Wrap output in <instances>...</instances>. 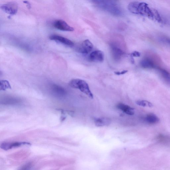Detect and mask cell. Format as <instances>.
<instances>
[{
    "label": "cell",
    "mask_w": 170,
    "mask_h": 170,
    "mask_svg": "<svg viewBox=\"0 0 170 170\" xmlns=\"http://www.w3.org/2000/svg\"><path fill=\"white\" fill-rule=\"evenodd\" d=\"M128 8L131 13L145 16L158 22H162L163 21L158 11L149 7V5L145 2H131L129 4Z\"/></svg>",
    "instance_id": "1"
},
{
    "label": "cell",
    "mask_w": 170,
    "mask_h": 170,
    "mask_svg": "<svg viewBox=\"0 0 170 170\" xmlns=\"http://www.w3.org/2000/svg\"><path fill=\"white\" fill-rule=\"evenodd\" d=\"M69 85L73 88L78 89L91 99H93V94L90 90L88 84L86 81L79 79H73L69 83Z\"/></svg>",
    "instance_id": "2"
},
{
    "label": "cell",
    "mask_w": 170,
    "mask_h": 170,
    "mask_svg": "<svg viewBox=\"0 0 170 170\" xmlns=\"http://www.w3.org/2000/svg\"><path fill=\"white\" fill-rule=\"evenodd\" d=\"M1 8L5 13L11 16L17 13L18 10V6L16 2H10L2 5Z\"/></svg>",
    "instance_id": "3"
},
{
    "label": "cell",
    "mask_w": 170,
    "mask_h": 170,
    "mask_svg": "<svg viewBox=\"0 0 170 170\" xmlns=\"http://www.w3.org/2000/svg\"><path fill=\"white\" fill-rule=\"evenodd\" d=\"M52 25L55 28L61 31L72 32L74 30V28L62 20H55L52 23Z\"/></svg>",
    "instance_id": "4"
},
{
    "label": "cell",
    "mask_w": 170,
    "mask_h": 170,
    "mask_svg": "<svg viewBox=\"0 0 170 170\" xmlns=\"http://www.w3.org/2000/svg\"><path fill=\"white\" fill-rule=\"evenodd\" d=\"M96 6L104 10L110 5L116 4L118 0H90Z\"/></svg>",
    "instance_id": "5"
},
{
    "label": "cell",
    "mask_w": 170,
    "mask_h": 170,
    "mask_svg": "<svg viewBox=\"0 0 170 170\" xmlns=\"http://www.w3.org/2000/svg\"><path fill=\"white\" fill-rule=\"evenodd\" d=\"M93 48L92 44L89 40H86L82 43L78 49V51L83 54H88L91 52Z\"/></svg>",
    "instance_id": "6"
},
{
    "label": "cell",
    "mask_w": 170,
    "mask_h": 170,
    "mask_svg": "<svg viewBox=\"0 0 170 170\" xmlns=\"http://www.w3.org/2000/svg\"><path fill=\"white\" fill-rule=\"evenodd\" d=\"M49 39L52 40L59 42L67 46H73L74 44L72 41L65 37L58 35H52L49 37Z\"/></svg>",
    "instance_id": "7"
},
{
    "label": "cell",
    "mask_w": 170,
    "mask_h": 170,
    "mask_svg": "<svg viewBox=\"0 0 170 170\" xmlns=\"http://www.w3.org/2000/svg\"><path fill=\"white\" fill-rule=\"evenodd\" d=\"M104 59V53L101 51H93L90 54L89 56V60L93 62H102Z\"/></svg>",
    "instance_id": "8"
},
{
    "label": "cell",
    "mask_w": 170,
    "mask_h": 170,
    "mask_svg": "<svg viewBox=\"0 0 170 170\" xmlns=\"http://www.w3.org/2000/svg\"><path fill=\"white\" fill-rule=\"evenodd\" d=\"M110 47L114 59L117 61L120 60L124 54V52L113 44L111 45Z\"/></svg>",
    "instance_id": "9"
},
{
    "label": "cell",
    "mask_w": 170,
    "mask_h": 170,
    "mask_svg": "<svg viewBox=\"0 0 170 170\" xmlns=\"http://www.w3.org/2000/svg\"><path fill=\"white\" fill-rule=\"evenodd\" d=\"M140 65L145 69H152L156 68L157 67L153 61L149 58H144L140 61Z\"/></svg>",
    "instance_id": "10"
},
{
    "label": "cell",
    "mask_w": 170,
    "mask_h": 170,
    "mask_svg": "<svg viewBox=\"0 0 170 170\" xmlns=\"http://www.w3.org/2000/svg\"><path fill=\"white\" fill-rule=\"evenodd\" d=\"M31 145L30 143L26 142H16L13 143H3L1 145V148L5 150H7L13 148L18 147L22 145Z\"/></svg>",
    "instance_id": "11"
},
{
    "label": "cell",
    "mask_w": 170,
    "mask_h": 170,
    "mask_svg": "<svg viewBox=\"0 0 170 170\" xmlns=\"http://www.w3.org/2000/svg\"><path fill=\"white\" fill-rule=\"evenodd\" d=\"M117 107L128 115H132L134 114V108L128 105L123 103H119L117 105Z\"/></svg>",
    "instance_id": "12"
},
{
    "label": "cell",
    "mask_w": 170,
    "mask_h": 170,
    "mask_svg": "<svg viewBox=\"0 0 170 170\" xmlns=\"http://www.w3.org/2000/svg\"><path fill=\"white\" fill-rule=\"evenodd\" d=\"M95 123L97 126L102 127L109 125L111 121L110 119L107 118H97L95 119Z\"/></svg>",
    "instance_id": "13"
},
{
    "label": "cell",
    "mask_w": 170,
    "mask_h": 170,
    "mask_svg": "<svg viewBox=\"0 0 170 170\" xmlns=\"http://www.w3.org/2000/svg\"><path fill=\"white\" fill-rule=\"evenodd\" d=\"M157 69L159 71L164 80L167 83L170 85V74L166 70L159 67H157Z\"/></svg>",
    "instance_id": "14"
},
{
    "label": "cell",
    "mask_w": 170,
    "mask_h": 170,
    "mask_svg": "<svg viewBox=\"0 0 170 170\" xmlns=\"http://www.w3.org/2000/svg\"><path fill=\"white\" fill-rule=\"evenodd\" d=\"M146 120L149 124H154L157 123L160 121V119L156 115L153 114H149L146 116Z\"/></svg>",
    "instance_id": "15"
},
{
    "label": "cell",
    "mask_w": 170,
    "mask_h": 170,
    "mask_svg": "<svg viewBox=\"0 0 170 170\" xmlns=\"http://www.w3.org/2000/svg\"><path fill=\"white\" fill-rule=\"evenodd\" d=\"M8 89H11L10 85L7 80H1L0 82V89L1 90H5Z\"/></svg>",
    "instance_id": "16"
},
{
    "label": "cell",
    "mask_w": 170,
    "mask_h": 170,
    "mask_svg": "<svg viewBox=\"0 0 170 170\" xmlns=\"http://www.w3.org/2000/svg\"><path fill=\"white\" fill-rule=\"evenodd\" d=\"M136 103L139 106L143 107H152L153 106V105L150 102L146 101H137Z\"/></svg>",
    "instance_id": "17"
},
{
    "label": "cell",
    "mask_w": 170,
    "mask_h": 170,
    "mask_svg": "<svg viewBox=\"0 0 170 170\" xmlns=\"http://www.w3.org/2000/svg\"><path fill=\"white\" fill-rule=\"evenodd\" d=\"M53 87L54 88V89L55 92H56L58 94V95H59L61 96L65 95V91H64V90L62 88L59 86H57L56 85H55V86H54Z\"/></svg>",
    "instance_id": "18"
},
{
    "label": "cell",
    "mask_w": 170,
    "mask_h": 170,
    "mask_svg": "<svg viewBox=\"0 0 170 170\" xmlns=\"http://www.w3.org/2000/svg\"><path fill=\"white\" fill-rule=\"evenodd\" d=\"M140 54V52L137 51H134L131 55V57H139Z\"/></svg>",
    "instance_id": "19"
},
{
    "label": "cell",
    "mask_w": 170,
    "mask_h": 170,
    "mask_svg": "<svg viewBox=\"0 0 170 170\" xmlns=\"http://www.w3.org/2000/svg\"><path fill=\"white\" fill-rule=\"evenodd\" d=\"M128 71H127V70H123V71H122L121 72H115V74L117 75H120L125 74Z\"/></svg>",
    "instance_id": "20"
},
{
    "label": "cell",
    "mask_w": 170,
    "mask_h": 170,
    "mask_svg": "<svg viewBox=\"0 0 170 170\" xmlns=\"http://www.w3.org/2000/svg\"><path fill=\"white\" fill-rule=\"evenodd\" d=\"M162 40L163 42L168 43L170 44V38L168 37H164L162 38Z\"/></svg>",
    "instance_id": "21"
},
{
    "label": "cell",
    "mask_w": 170,
    "mask_h": 170,
    "mask_svg": "<svg viewBox=\"0 0 170 170\" xmlns=\"http://www.w3.org/2000/svg\"><path fill=\"white\" fill-rule=\"evenodd\" d=\"M24 3L27 6V7L30 9L31 8V5L30 4V3H29L28 1H23Z\"/></svg>",
    "instance_id": "22"
}]
</instances>
